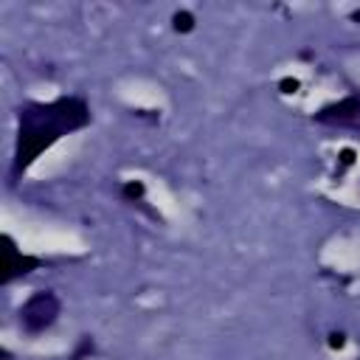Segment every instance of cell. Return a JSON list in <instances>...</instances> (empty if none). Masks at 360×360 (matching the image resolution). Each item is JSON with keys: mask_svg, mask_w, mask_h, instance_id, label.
<instances>
[{"mask_svg": "<svg viewBox=\"0 0 360 360\" xmlns=\"http://www.w3.org/2000/svg\"><path fill=\"white\" fill-rule=\"evenodd\" d=\"M90 121V110L82 98H59L51 104H28L20 110V132L14 149V174L39 158L48 146H53L62 135L84 127Z\"/></svg>", "mask_w": 360, "mask_h": 360, "instance_id": "6da1fadb", "label": "cell"}, {"mask_svg": "<svg viewBox=\"0 0 360 360\" xmlns=\"http://www.w3.org/2000/svg\"><path fill=\"white\" fill-rule=\"evenodd\" d=\"M56 315H59V298L53 295V292H34L25 304H22V309H20V321H22V326L28 329V332H42V329H48L53 321H56Z\"/></svg>", "mask_w": 360, "mask_h": 360, "instance_id": "7a4b0ae2", "label": "cell"}, {"mask_svg": "<svg viewBox=\"0 0 360 360\" xmlns=\"http://www.w3.org/2000/svg\"><path fill=\"white\" fill-rule=\"evenodd\" d=\"M315 121L329 124V127H354V129H360V98L349 96L338 104H329L315 115Z\"/></svg>", "mask_w": 360, "mask_h": 360, "instance_id": "3957f363", "label": "cell"}, {"mask_svg": "<svg viewBox=\"0 0 360 360\" xmlns=\"http://www.w3.org/2000/svg\"><path fill=\"white\" fill-rule=\"evenodd\" d=\"M37 267V259L34 256H22L17 248H14V242L8 239V236H3V259H0V281L3 284H8V281H14L17 276H25V273H31Z\"/></svg>", "mask_w": 360, "mask_h": 360, "instance_id": "277c9868", "label": "cell"}, {"mask_svg": "<svg viewBox=\"0 0 360 360\" xmlns=\"http://www.w3.org/2000/svg\"><path fill=\"white\" fill-rule=\"evenodd\" d=\"M174 28H177V31H191V28H194V17H191L188 11L174 14Z\"/></svg>", "mask_w": 360, "mask_h": 360, "instance_id": "5b68a950", "label": "cell"}, {"mask_svg": "<svg viewBox=\"0 0 360 360\" xmlns=\"http://www.w3.org/2000/svg\"><path fill=\"white\" fill-rule=\"evenodd\" d=\"M124 191H127V197H141V194H143V186H141V183H129Z\"/></svg>", "mask_w": 360, "mask_h": 360, "instance_id": "8992f818", "label": "cell"}, {"mask_svg": "<svg viewBox=\"0 0 360 360\" xmlns=\"http://www.w3.org/2000/svg\"><path fill=\"white\" fill-rule=\"evenodd\" d=\"M281 87H284V93H292V90L298 87V82H295V79H292V82H290V79H284V82H281Z\"/></svg>", "mask_w": 360, "mask_h": 360, "instance_id": "52a82bcc", "label": "cell"}]
</instances>
